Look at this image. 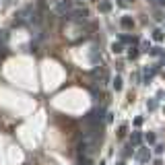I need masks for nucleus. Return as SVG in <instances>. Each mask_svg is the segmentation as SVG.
Masks as SVG:
<instances>
[{
	"label": "nucleus",
	"instance_id": "f257e3e1",
	"mask_svg": "<svg viewBox=\"0 0 165 165\" xmlns=\"http://www.w3.org/2000/svg\"><path fill=\"white\" fill-rule=\"evenodd\" d=\"M87 14H89V10H87V8H70L64 19H70V21H85V19H87Z\"/></svg>",
	"mask_w": 165,
	"mask_h": 165
},
{
	"label": "nucleus",
	"instance_id": "f03ea898",
	"mask_svg": "<svg viewBox=\"0 0 165 165\" xmlns=\"http://www.w3.org/2000/svg\"><path fill=\"white\" fill-rule=\"evenodd\" d=\"M134 157H136V161H140V163H147L149 157H151V153H149V149H138Z\"/></svg>",
	"mask_w": 165,
	"mask_h": 165
},
{
	"label": "nucleus",
	"instance_id": "7ed1b4c3",
	"mask_svg": "<svg viewBox=\"0 0 165 165\" xmlns=\"http://www.w3.org/2000/svg\"><path fill=\"white\" fill-rule=\"evenodd\" d=\"M157 74V66H155V68H144L143 70V76H144V82H147V85H149V82L153 81V76Z\"/></svg>",
	"mask_w": 165,
	"mask_h": 165
},
{
	"label": "nucleus",
	"instance_id": "20e7f679",
	"mask_svg": "<svg viewBox=\"0 0 165 165\" xmlns=\"http://www.w3.org/2000/svg\"><path fill=\"white\" fill-rule=\"evenodd\" d=\"M120 23H122L124 29H132V27H134V21H132L130 17H122V21H120Z\"/></svg>",
	"mask_w": 165,
	"mask_h": 165
},
{
	"label": "nucleus",
	"instance_id": "39448f33",
	"mask_svg": "<svg viewBox=\"0 0 165 165\" xmlns=\"http://www.w3.org/2000/svg\"><path fill=\"white\" fill-rule=\"evenodd\" d=\"M136 37H130V35H120V43H136Z\"/></svg>",
	"mask_w": 165,
	"mask_h": 165
},
{
	"label": "nucleus",
	"instance_id": "423d86ee",
	"mask_svg": "<svg viewBox=\"0 0 165 165\" xmlns=\"http://www.w3.org/2000/svg\"><path fill=\"white\" fill-rule=\"evenodd\" d=\"M143 143V134H140V132H134V134H132V143L130 144H140Z\"/></svg>",
	"mask_w": 165,
	"mask_h": 165
},
{
	"label": "nucleus",
	"instance_id": "0eeeda50",
	"mask_svg": "<svg viewBox=\"0 0 165 165\" xmlns=\"http://www.w3.org/2000/svg\"><path fill=\"white\" fill-rule=\"evenodd\" d=\"M114 89L116 91L122 89V76H116V78H114Z\"/></svg>",
	"mask_w": 165,
	"mask_h": 165
},
{
	"label": "nucleus",
	"instance_id": "6e6552de",
	"mask_svg": "<svg viewBox=\"0 0 165 165\" xmlns=\"http://www.w3.org/2000/svg\"><path fill=\"white\" fill-rule=\"evenodd\" d=\"M153 37H155V41H161L163 39V31H161V29H155V31H153Z\"/></svg>",
	"mask_w": 165,
	"mask_h": 165
},
{
	"label": "nucleus",
	"instance_id": "1a4fd4ad",
	"mask_svg": "<svg viewBox=\"0 0 165 165\" xmlns=\"http://www.w3.org/2000/svg\"><path fill=\"white\" fill-rule=\"evenodd\" d=\"M111 52H114V54H120V52H122V43H120V41H118V43H111Z\"/></svg>",
	"mask_w": 165,
	"mask_h": 165
},
{
	"label": "nucleus",
	"instance_id": "9d476101",
	"mask_svg": "<svg viewBox=\"0 0 165 165\" xmlns=\"http://www.w3.org/2000/svg\"><path fill=\"white\" fill-rule=\"evenodd\" d=\"M78 165H93V161H91V157H81Z\"/></svg>",
	"mask_w": 165,
	"mask_h": 165
},
{
	"label": "nucleus",
	"instance_id": "9b49d317",
	"mask_svg": "<svg viewBox=\"0 0 165 165\" xmlns=\"http://www.w3.org/2000/svg\"><path fill=\"white\" fill-rule=\"evenodd\" d=\"M149 54H151V56H161L163 52H161V48H151V50H149Z\"/></svg>",
	"mask_w": 165,
	"mask_h": 165
},
{
	"label": "nucleus",
	"instance_id": "f8f14e48",
	"mask_svg": "<svg viewBox=\"0 0 165 165\" xmlns=\"http://www.w3.org/2000/svg\"><path fill=\"white\" fill-rule=\"evenodd\" d=\"M147 107H149V111H153L155 107H157V99H151V101L147 103Z\"/></svg>",
	"mask_w": 165,
	"mask_h": 165
},
{
	"label": "nucleus",
	"instance_id": "ddd939ff",
	"mask_svg": "<svg viewBox=\"0 0 165 165\" xmlns=\"http://www.w3.org/2000/svg\"><path fill=\"white\" fill-rule=\"evenodd\" d=\"M144 140H147L149 144H153V143H155V134H153V132H149V134L144 136Z\"/></svg>",
	"mask_w": 165,
	"mask_h": 165
},
{
	"label": "nucleus",
	"instance_id": "4468645a",
	"mask_svg": "<svg viewBox=\"0 0 165 165\" xmlns=\"http://www.w3.org/2000/svg\"><path fill=\"white\" fill-rule=\"evenodd\" d=\"M128 56H130V60H134V58H136V56H138V50H136V48H130V52H128Z\"/></svg>",
	"mask_w": 165,
	"mask_h": 165
},
{
	"label": "nucleus",
	"instance_id": "2eb2a0df",
	"mask_svg": "<svg viewBox=\"0 0 165 165\" xmlns=\"http://www.w3.org/2000/svg\"><path fill=\"white\" fill-rule=\"evenodd\" d=\"M99 8H101L103 13H107V10L111 8V4H110V2H101V6H99Z\"/></svg>",
	"mask_w": 165,
	"mask_h": 165
},
{
	"label": "nucleus",
	"instance_id": "dca6fc26",
	"mask_svg": "<svg viewBox=\"0 0 165 165\" xmlns=\"http://www.w3.org/2000/svg\"><path fill=\"white\" fill-rule=\"evenodd\" d=\"M153 4H157V6H165V0H153Z\"/></svg>",
	"mask_w": 165,
	"mask_h": 165
},
{
	"label": "nucleus",
	"instance_id": "f3484780",
	"mask_svg": "<svg viewBox=\"0 0 165 165\" xmlns=\"http://www.w3.org/2000/svg\"><path fill=\"white\" fill-rule=\"evenodd\" d=\"M155 153H157V155H161V153H163V147H161V144H159V147H155Z\"/></svg>",
	"mask_w": 165,
	"mask_h": 165
},
{
	"label": "nucleus",
	"instance_id": "a211bd4d",
	"mask_svg": "<svg viewBox=\"0 0 165 165\" xmlns=\"http://www.w3.org/2000/svg\"><path fill=\"white\" fill-rule=\"evenodd\" d=\"M163 64H165V54H161V60H159V66H163ZM159 66H157V68H159Z\"/></svg>",
	"mask_w": 165,
	"mask_h": 165
},
{
	"label": "nucleus",
	"instance_id": "6ab92c4d",
	"mask_svg": "<svg viewBox=\"0 0 165 165\" xmlns=\"http://www.w3.org/2000/svg\"><path fill=\"white\" fill-rule=\"evenodd\" d=\"M153 165H163V161H159V159H157V161H155Z\"/></svg>",
	"mask_w": 165,
	"mask_h": 165
},
{
	"label": "nucleus",
	"instance_id": "aec40b11",
	"mask_svg": "<svg viewBox=\"0 0 165 165\" xmlns=\"http://www.w3.org/2000/svg\"><path fill=\"white\" fill-rule=\"evenodd\" d=\"M99 165H105V161H101V163H99Z\"/></svg>",
	"mask_w": 165,
	"mask_h": 165
}]
</instances>
